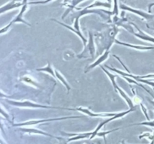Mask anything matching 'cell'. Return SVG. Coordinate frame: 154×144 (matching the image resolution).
<instances>
[{
    "label": "cell",
    "mask_w": 154,
    "mask_h": 144,
    "mask_svg": "<svg viewBox=\"0 0 154 144\" xmlns=\"http://www.w3.org/2000/svg\"><path fill=\"white\" fill-rule=\"evenodd\" d=\"M23 4L22 8H21L19 14H18L14 18L13 20H11L10 22H9L8 25H7L5 27H4L3 28H2L1 31H0V33H1V34H3V33L5 32L6 31H8V28H10L12 24L17 23V22H22V23H24V24H26V25H27L28 26H31V24L29 23L28 22H26V21L23 19V14H24V13H25L26 10L27 4H28L27 0H23Z\"/></svg>",
    "instance_id": "obj_1"
},
{
    "label": "cell",
    "mask_w": 154,
    "mask_h": 144,
    "mask_svg": "<svg viewBox=\"0 0 154 144\" xmlns=\"http://www.w3.org/2000/svg\"><path fill=\"white\" fill-rule=\"evenodd\" d=\"M8 103L12 105L18 106H24V107H36V108H51V109H63L67 110H74V109L71 108H62V107H57V106H45V105L38 104H34L30 101H14V100H8Z\"/></svg>",
    "instance_id": "obj_2"
},
{
    "label": "cell",
    "mask_w": 154,
    "mask_h": 144,
    "mask_svg": "<svg viewBox=\"0 0 154 144\" xmlns=\"http://www.w3.org/2000/svg\"><path fill=\"white\" fill-rule=\"evenodd\" d=\"M115 39L116 38L114 37V36L111 38V40H110V41H109V44H108V47H107L106 50H105V52H104V54H102V56L99 57V58H98V59L96 60V61L94 63H93V64H92L91 65H90L88 68H87V69H86L85 73H87V72H88V70H91V69H93V68H94L95 67H96V66H98L99 64H100L101 63L103 62L104 61H105V60H106L107 58H108V56H109V53H110V48H111V45H112V44L114 42Z\"/></svg>",
    "instance_id": "obj_3"
},
{
    "label": "cell",
    "mask_w": 154,
    "mask_h": 144,
    "mask_svg": "<svg viewBox=\"0 0 154 144\" xmlns=\"http://www.w3.org/2000/svg\"><path fill=\"white\" fill-rule=\"evenodd\" d=\"M134 110H135V109H130V110H127V111H124V112H119V113H117V115L111 117V118H108V119L105 120V121L102 122H101L100 124H99V126H98V127L96 128V130H95L94 131H92V136H90V139H93V138H94L95 136H97V134L99 133V130H100V129L102 128L103 127V126L105 125V124H107V123L109 122L112 121V120L116 119V118H120V117L124 116L125 115H126V114H128V113H129V112H132V111H134Z\"/></svg>",
    "instance_id": "obj_4"
},
{
    "label": "cell",
    "mask_w": 154,
    "mask_h": 144,
    "mask_svg": "<svg viewBox=\"0 0 154 144\" xmlns=\"http://www.w3.org/2000/svg\"><path fill=\"white\" fill-rule=\"evenodd\" d=\"M120 8L122 9V10H128V11L132 12V13L135 14H137V15H139V16H141V17L147 20H152L154 19V14H150V13H146V12L143 11V10H138V9L132 8L129 7L128 5L123 4H122V3L120 4Z\"/></svg>",
    "instance_id": "obj_5"
},
{
    "label": "cell",
    "mask_w": 154,
    "mask_h": 144,
    "mask_svg": "<svg viewBox=\"0 0 154 144\" xmlns=\"http://www.w3.org/2000/svg\"><path fill=\"white\" fill-rule=\"evenodd\" d=\"M82 116H66L62 117V118H48V119H42V120H33V121L26 122L20 123V124H14V126H24V125H32V124H39V123L46 122L56 121V120H63L66 119V118H81Z\"/></svg>",
    "instance_id": "obj_6"
},
{
    "label": "cell",
    "mask_w": 154,
    "mask_h": 144,
    "mask_svg": "<svg viewBox=\"0 0 154 144\" xmlns=\"http://www.w3.org/2000/svg\"><path fill=\"white\" fill-rule=\"evenodd\" d=\"M75 110L82 112H84V113L87 114V115L90 116H92V117H109V116L113 117L117 114V113H114V112H111V113H94V112H91L90 110L87 109V108H83V107L76 108V109H75Z\"/></svg>",
    "instance_id": "obj_7"
},
{
    "label": "cell",
    "mask_w": 154,
    "mask_h": 144,
    "mask_svg": "<svg viewBox=\"0 0 154 144\" xmlns=\"http://www.w3.org/2000/svg\"><path fill=\"white\" fill-rule=\"evenodd\" d=\"M23 3L20 2L19 1H17V0H12L10 2L7 3L5 5H2L0 8V14H3L5 12L8 11L9 10H11V9L17 8L22 7Z\"/></svg>",
    "instance_id": "obj_8"
},
{
    "label": "cell",
    "mask_w": 154,
    "mask_h": 144,
    "mask_svg": "<svg viewBox=\"0 0 154 144\" xmlns=\"http://www.w3.org/2000/svg\"><path fill=\"white\" fill-rule=\"evenodd\" d=\"M132 25L135 26V27L137 28V30H138V33L135 32H133V31L131 32V33H132V34H135V35L136 36V37L142 39V40H147V41L153 42V43H154V38L151 37V36H150V35H148V34H147L144 33V32L141 31V30L140 29V28H138V27L136 25H135V24H134V23H132Z\"/></svg>",
    "instance_id": "obj_9"
},
{
    "label": "cell",
    "mask_w": 154,
    "mask_h": 144,
    "mask_svg": "<svg viewBox=\"0 0 154 144\" xmlns=\"http://www.w3.org/2000/svg\"><path fill=\"white\" fill-rule=\"evenodd\" d=\"M114 42H115L116 44H117L129 46V47L134 48V49H136V50H149L154 49V46H138V45L130 44H126V43H123V42L120 41V40H118L117 39H115Z\"/></svg>",
    "instance_id": "obj_10"
},
{
    "label": "cell",
    "mask_w": 154,
    "mask_h": 144,
    "mask_svg": "<svg viewBox=\"0 0 154 144\" xmlns=\"http://www.w3.org/2000/svg\"><path fill=\"white\" fill-rule=\"evenodd\" d=\"M51 20H53V21H55V22H58L59 24H60V25H62L63 26H64V27H66V28H69V30H71V31H72V32H74L75 33V34H78V36H79L80 38H81V40H83V41H84V46H87V43H88V41H87V39L85 38L84 37V36H83V34H82V33L81 32V31H78V30H76L75 29V28H72V27H71V26H68V25H66V24H64V23H63V22H60V21H58V20H54V19H51Z\"/></svg>",
    "instance_id": "obj_11"
},
{
    "label": "cell",
    "mask_w": 154,
    "mask_h": 144,
    "mask_svg": "<svg viewBox=\"0 0 154 144\" xmlns=\"http://www.w3.org/2000/svg\"><path fill=\"white\" fill-rule=\"evenodd\" d=\"M99 11H101V10H89V9H86L85 8H84L83 10H80L78 13L74 14L73 16L75 17V19H76V18H78V19H79L81 16H84V15L85 14H99L100 16H103V14H102Z\"/></svg>",
    "instance_id": "obj_12"
},
{
    "label": "cell",
    "mask_w": 154,
    "mask_h": 144,
    "mask_svg": "<svg viewBox=\"0 0 154 144\" xmlns=\"http://www.w3.org/2000/svg\"><path fill=\"white\" fill-rule=\"evenodd\" d=\"M86 48H87L90 52V55H91V58H93L95 56V52H96V49H95L94 42H93V36L92 32H89V41L87 43Z\"/></svg>",
    "instance_id": "obj_13"
},
{
    "label": "cell",
    "mask_w": 154,
    "mask_h": 144,
    "mask_svg": "<svg viewBox=\"0 0 154 144\" xmlns=\"http://www.w3.org/2000/svg\"><path fill=\"white\" fill-rule=\"evenodd\" d=\"M84 1H85V0H72V3L68 5V9L66 10V12L63 14V16H62V19H64V18L66 17V15H67L69 12L72 11L74 8H76V6L78 5V4H80V3H81L82 2H84Z\"/></svg>",
    "instance_id": "obj_14"
},
{
    "label": "cell",
    "mask_w": 154,
    "mask_h": 144,
    "mask_svg": "<svg viewBox=\"0 0 154 144\" xmlns=\"http://www.w3.org/2000/svg\"><path fill=\"white\" fill-rule=\"evenodd\" d=\"M55 74H56V76L57 77V79H58L59 80H60V82H61L62 83H63V85L66 87L68 92H69L71 90V87H70V86L69 85V83L67 82V81L66 80V79L63 77V75H62L61 74H60V72H59L57 70H55Z\"/></svg>",
    "instance_id": "obj_15"
},
{
    "label": "cell",
    "mask_w": 154,
    "mask_h": 144,
    "mask_svg": "<svg viewBox=\"0 0 154 144\" xmlns=\"http://www.w3.org/2000/svg\"><path fill=\"white\" fill-rule=\"evenodd\" d=\"M36 70H37L38 71L47 72V73H48V74H50L52 75L54 77L56 76V74H54V70H53V69H52V67H51V64H50V63H48V65L45 66V68H37Z\"/></svg>",
    "instance_id": "obj_16"
},
{
    "label": "cell",
    "mask_w": 154,
    "mask_h": 144,
    "mask_svg": "<svg viewBox=\"0 0 154 144\" xmlns=\"http://www.w3.org/2000/svg\"><path fill=\"white\" fill-rule=\"evenodd\" d=\"M53 1V0H45V1H35V2H28V4H45L47 3ZM68 0H64V3H66Z\"/></svg>",
    "instance_id": "obj_17"
},
{
    "label": "cell",
    "mask_w": 154,
    "mask_h": 144,
    "mask_svg": "<svg viewBox=\"0 0 154 144\" xmlns=\"http://www.w3.org/2000/svg\"><path fill=\"white\" fill-rule=\"evenodd\" d=\"M113 14L118 15L119 14V8H118V2L117 0H114V9L112 11Z\"/></svg>",
    "instance_id": "obj_18"
},
{
    "label": "cell",
    "mask_w": 154,
    "mask_h": 144,
    "mask_svg": "<svg viewBox=\"0 0 154 144\" xmlns=\"http://www.w3.org/2000/svg\"><path fill=\"white\" fill-rule=\"evenodd\" d=\"M133 125H147L150 126V127H154V120L153 121H147L141 123H136V124H134Z\"/></svg>",
    "instance_id": "obj_19"
},
{
    "label": "cell",
    "mask_w": 154,
    "mask_h": 144,
    "mask_svg": "<svg viewBox=\"0 0 154 144\" xmlns=\"http://www.w3.org/2000/svg\"><path fill=\"white\" fill-rule=\"evenodd\" d=\"M136 80L139 81V82H144V83L147 84V85L149 86H153L154 88V82H153V81L148 80H144V79H137Z\"/></svg>",
    "instance_id": "obj_20"
},
{
    "label": "cell",
    "mask_w": 154,
    "mask_h": 144,
    "mask_svg": "<svg viewBox=\"0 0 154 144\" xmlns=\"http://www.w3.org/2000/svg\"><path fill=\"white\" fill-rule=\"evenodd\" d=\"M74 28L76 30L80 32V27H79V19L76 18L75 19V22H74Z\"/></svg>",
    "instance_id": "obj_21"
},
{
    "label": "cell",
    "mask_w": 154,
    "mask_h": 144,
    "mask_svg": "<svg viewBox=\"0 0 154 144\" xmlns=\"http://www.w3.org/2000/svg\"><path fill=\"white\" fill-rule=\"evenodd\" d=\"M141 108H142L143 111H144V114H145V116H146V118H147V120H148V121H150V118H149V116H148V115H147V110H146L145 106H144V105L142 104H141Z\"/></svg>",
    "instance_id": "obj_22"
},
{
    "label": "cell",
    "mask_w": 154,
    "mask_h": 144,
    "mask_svg": "<svg viewBox=\"0 0 154 144\" xmlns=\"http://www.w3.org/2000/svg\"><path fill=\"white\" fill-rule=\"evenodd\" d=\"M153 6H154V2L151 3V4H150L148 5V12L150 14V12H151V8H152V7H153Z\"/></svg>",
    "instance_id": "obj_23"
},
{
    "label": "cell",
    "mask_w": 154,
    "mask_h": 144,
    "mask_svg": "<svg viewBox=\"0 0 154 144\" xmlns=\"http://www.w3.org/2000/svg\"><path fill=\"white\" fill-rule=\"evenodd\" d=\"M122 144H126V143H125V141L124 140L122 141ZM150 144H154V140H152L151 141V143H150Z\"/></svg>",
    "instance_id": "obj_24"
},
{
    "label": "cell",
    "mask_w": 154,
    "mask_h": 144,
    "mask_svg": "<svg viewBox=\"0 0 154 144\" xmlns=\"http://www.w3.org/2000/svg\"><path fill=\"white\" fill-rule=\"evenodd\" d=\"M153 90H154V88H153ZM153 98H154V95H153ZM150 103L153 104L154 105V100H153V101H152V100H150Z\"/></svg>",
    "instance_id": "obj_25"
},
{
    "label": "cell",
    "mask_w": 154,
    "mask_h": 144,
    "mask_svg": "<svg viewBox=\"0 0 154 144\" xmlns=\"http://www.w3.org/2000/svg\"><path fill=\"white\" fill-rule=\"evenodd\" d=\"M99 144H100V143H99Z\"/></svg>",
    "instance_id": "obj_26"
},
{
    "label": "cell",
    "mask_w": 154,
    "mask_h": 144,
    "mask_svg": "<svg viewBox=\"0 0 154 144\" xmlns=\"http://www.w3.org/2000/svg\"></svg>",
    "instance_id": "obj_27"
}]
</instances>
